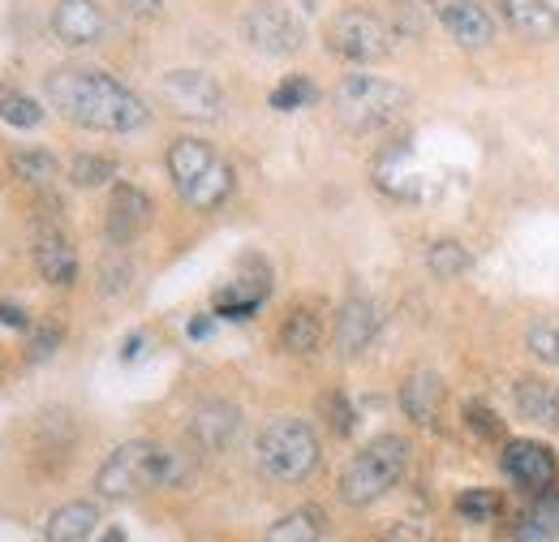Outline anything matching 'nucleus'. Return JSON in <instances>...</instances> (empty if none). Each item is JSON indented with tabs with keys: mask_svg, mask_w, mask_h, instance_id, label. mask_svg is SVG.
Returning <instances> with one entry per match:
<instances>
[{
	"mask_svg": "<svg viewBox=\"0 0 559 542\" xmlns=\"http://www.w3.org/2000/svg\"><path fill=\"white\" fill-rule=\"evenodd\" d=\"M44 95L66 121L82 126V130H95V134H134L151 121L146 99L139 91H130L121 78H112L108 69H52L44 82Z\"/></svg>",
	"mask_w": 559,
	"mask_h": 542,
	"instance_id": "f257e3e1",
	"label": "nucleus"
},
{
	"mask_svg": "<svg viewBox=\"0 0 559 542\" xmlns=\"http://www.w3.org/2000/svg\"><path fill=\"white\" fill-rule=\"evenodd\" d=\"M194 482V461L190 452H173L151 439H130L108 452V461L95 474V491L104 499H130L146 491H177Z\"/></svg>",
	"mask_w": 559,
	"mask_h": 542,
	"instance_id": "f03ea898",
	"label": "nucleus"
},
{
	"mask_svg": "<svg viewBox=\"0 0 559 542\" xmlns=\"http://www.w3.org/2000/svg\"><path fill=\"white\" fill-rule=\"evenodd\" d=\"M164 164H168L173 190L181 195V203L190 207V211H219V207L233 199L237 173H233V164L211 146L207 138H194V134L173 138Z\"/></svg>",
	"mask_w": 559,
	"mask_h": 542,
	"instance_id": "7ed1b4c3",
	"label": "nucleus"
},
{
	"mask_svg": "<svg viewBox=\"0 0 559 542\" xmlns=\"http://www.w3.org/2000/svg\"><path fill=\"white\" fill-rule=\"evenodd\" d=\"M414 95L392 82V78H374V73H349L336 91H332V113L341 121V130L357 138L383 134L392 130L405 113H409Z\"/></svg>",
	"mask_w": 559,
	"mask_h": 542,
	"instance_id": "20e7f679",
	"label": "nucleus"
},
{
	"mask_svg": "<svg viewBox=\"0 0 559 542\" xmlns=\"http://www.w3.org/2000/svg\"><path fill=\"white\" fill-rule=\"evenodd\" d=\"M409 457L414 444L405 435H379L370 439L341 474V499L349 508H370L383 495H392L401 486V478L409 474Z\"/></svg>",
	"mask_w": 559,
	"mask_h": 542,
	"instance_id": "39448f33",
	"label": "nucleus"
},
{
	"mask_svg": "<svg viewBox=\"0 0 559 542\" xmlns=\"http://www.w3.org/2000/svg\"><path fill=\"white\" fill-rule=\"evenodd\" d=\"M254 461H259V470L272 478V482H306V478L319 470V461H323V444H319V435H314L310 422H301V417H276L259 435Z\"/></svg>",
	"mask_w": 559,
	"mask_h": 542,
	"instance_id": "423d86ee",
	"label": "nucleus"
},
{
	"mask_svg": "<svg viewBox=\"0 0 559 542\" xmlns=\"http://www.w3.org/2000/svg\"><path fill=\"white\" fill-rule=\"evenodd\" d=\"M392 48H396V31L370 9H341L328 22V52L349 66H374L392 57Z\"/></svg>",
	"mask_w": 559,
	"mask_h": 542,
	"instance_id": "0eeeda50",
	"label": "nucleus"
},
{
	"mask_svg": "<svg viewBox=\"0 0 559 542\" xmlns=\"http://www.w3.org/2000/svg\"><path fill=\"white\" fill-rule=\"evenodd\" d=\"M237 31H241L246 48H254L259 57H293L306 48V22L280 0H254L241 13Z\"/></svg>",
	"mask_w": 559,
	"mask_h": 542,
	"instance_id": "6e6552de",
	"label": "nucleus"
},
{
	"mask_svg": "<svg viewBox=\"0 0 559 542\" xmlns=\"http://www.w3.org/2000/svg\"><path fill=\"white\" fill-rule=\"evenodd\" d=\"M155 99L186 121H219L224 117V86L207 69H168L155 82Z\"/></svg>",
	"mask_w": 559,
	"mask_h": 542,
	"instance_id": "1a4fd4ad",
	"label": "nucleus"
},
{
	"mask_svg": "<svg viewBox=\"0 0 559 542\" xmlns=\"http://www.w3.org/2000/svg\"><path fill=\"white\" fill-rule=\"evenodd\" d=\"M499 470L512 486H521L525 495H543L551 491L559 478L556 452L543 439H508L499 452Z\"/></svg>",
	"mask_w": 559,
	"mask_h": 542,
	"instance_id": "9d476101",
	"label": "nucleus"
},
{
	"mask_svg": "<svg viewBox=\"0 0 559 542\" xmlns=\"http://www.w3.org/2000/svg\"><path fill=\"white\" fill-rule=\"evenodd\" d=\"M426 9L439 17L448 39L465 52H487L495 44V13L483 0H426Z\"/></svg>",
	"mask_w": 559,
	"mask_h": 542,
	"instance_id": "9b49d317",
	"label": "nucleus"
},
{
	"mask_svg": "<svg viewBox=\"0 0 559 542\" xmlns=\"http://www.w3.org/2000/svg\"><path fill=\"white\" fill-rule=\"evenodd\" d=\"M31 259H35V271L57 284V288H70L78 280V250H73L70 233L52 220H39L35 224V241H31Z\"/></svg>",
	"mask_w": 559,
	"mask_h": 542,
	"instance_id": "f8f14e48",
	"label": "nucleus"
},
{
	"mask_svg": "<svg viewBox=\"0 0 559 542\" xmlns=\"http://www.w3.org/2000/svg\"><path fill=\"white\" fill-rule=\"evenodd\" d=\"M52 35L66 48H95L108 35V13L99 0H57L52 9Z\"/></svg>",
	"mask_w": 559,
	"mask_h": 542,
	"instance_id": "ddd939ff",
	"label": "nucleus"
},
{
	"mask_svg": "<svg viewBox=\"0 0 559 542\" xmlns=\"http://www.w3.org/2000/svg\"><path fill=\"white\" fill-rule=\"evenodd\" d=\"M383 328V310L370 302V297H349L341 310H336V323H332V344L341 357H361Z\"/></svg>",
	"mask_w": 559,
	"mask_h": 542,
	"instance_id": "4468645a",
	"label": "nucleus"
},
{
	"mask_svg": "<svg viewBox=\"0 0 559 542\" xmlns=\"http://www.w3.org/2000/svg\"><path fill=\"white\" fill-rule=\"evenodd\" d=\"M151 199H146V190L139 186H130V181H121L117 190H112V199H108V215H104V233H108V241L112 246H134L142 233H146V224H151Z\"/></svg>",
	"mask_w": 559,
	"mask_h": 542,
	"instance_id": "2eb2a0df",
	"label": "nucleus"
},
{
	"mask_svg": "<svg viewBox=\"0 0 559 542\" xmlns=\"http://www.w3.org/2000/svg\"><path fill=\"white\" fill-rule=\"evenodd\" d=\"M190 444L199 448V452H224V448H233L237 444V435H241V409L228 405V401H203V405L190 413Z\"/></svg>",
	"mask_w": 559,
	"mask_h": 542,
	"instance_id": "dca6fc26",
	"label": "nucleus"
},
{
	"mask_svg": "<svg viewBox=\"0 0 559 542\" xmlns=\"http://www.w3.org/2000/svg\"><path fill=\"white\" fill-rule=\"evenodd\" d=\"M495 17L530 44H556L559 39V9L551 0H495Z\"/></svg>",
	"mask_w": 559,
	"mask_h": 542,
	"instance_id": "f3484780",
	"label": "nucleus"
},
{
	"mask_svg": "<svg viewBox=\"0 0 559 542\" xmlns=\"http://www.w3.org/2000/svg\"><path fill=\"white\" fill-rule=\"evenodd\" d=\"M512 405H516V417H525L530 426L559 431V388L543 375H521L512 384Z\"/></svg>",
	"mask_w": 559,
	"mask_h": 542,
	"instance_id": "a211bd4d",
	"label": "nucleus"
},
{
	"mask_svg": "<svg viewBox=\"0 0 559 542\" xmlns=\"http://www.w3.org/2000/svg\"><path fill=\"white\" fill-rule=\"evenodd\" d=\"M401 409L409 422L418 426H435L439 413H443V379L435 370H414L405 384H401Z\"/></svg>",
	"mask_w": 559,
	"mask_h": 542,
	"instance_id": "6ab92c4d",
	"label": "nucleus"
},
{
	"mask_svg": "<svg viewBox=\"0 0 559 542\" xmlns=\"http://www.w3.org/2000/svg\"><path fill=\"white\" fill-rule=\"evenodd\" d=\"M99 526V508L86 504V499H73V504H61L48 526H44V539L48 542H86Z\"/></svg>",
	"mask_w": 559,
	"mask_h": 542,
	"instance_id": "aec40b11",
	"label": "nucleus"
},
{
	"mask_svg": "<svg viewBox=\"0 0 559 542\" xmlns=\"http://www.w3.org/2000/svg\"><path fill=\"white\" fill-rule=\"evenodd\" d=\"M319 344H323V319H319L310 306H297V310L284 315V323H280V349H284V353L310 357Z\"/></svg>",
	"mask_w": 559,
	"mask_h": 542,
	"instance_id": "412c9836",
	"label": "nucleus"
},
{
	"mask_svg": "<svg viewBox=\"0 0 559 542\" xmlns=\"http://www.w3.org/2000/svg\"><path fill=\"white\" fill-rule=\"evenodd\" d=\"M521 542H551L559 539V495L556 486L551 491H543L530 508H525V517H521Z\"/></svg>",
	"mask_w": 559,
	"mask_h": 542,
	"instance_id": "4be33fe9",
	"label": "nucleus"
},
{
	"mask_svg": "<svg viewBox=\"0 0 559 542\" xmlns=\"http://www.w3.org/2000/svg\"><path fill=\"white\" fill-rule=\"evenodd\" d=\"M9 168H13V177H22V181L35 186V190H44V186H52V181L61 177L57 155H52V151H39V146L13 151V155H9Z\"/></svg>",
	"mask_w": 559,
	"mask_h": 542,
	"instance_id": "5701e85b",
	"label": "nucleus"
},
{
	"mask_svg": "<svg viewBox=\"0 0 559 542\" xmlns=\"http://www.w3.org/2000/svg\"><path fill=\"white\" fill-rule=\"evenodd\" d=\"M263 542H323V517L319 508H293L280 521H272Z\"/></svg>",
	"mask_w": 559,
	"mask_h": 542,
	"instance_id": "b1692460",
	"label": "nucleus"
},
{
	"mask_svg": "<svg viewBox=\"0 0 559 542\" xmlns=\"http://www.w3.org/2000/svg\"><path fill=\"white\" fill-rule=\"evenodd\" d=\"M426 268H430V275H439V280H456V275H465V271L474 268V255L461 241L443 237V241H430L426 246Z\"/></svg>",
	"mask_w": 559,
	"mask_h": 542,
	"instance_id": "393cba45",
	"label": "nucleus"
},
{
	"mask_svg": "<svg viewBox=\"0 0 559 542\" xmlns=\"http://www.w3.org/2000/svg\"><path fill=\"white\" fill-rule=\"evenodd\" d=\"M0 121L13 126V130H35L44 121V108H39V99H31L22 91L0 86Z\"/></svg>",
	"mask_w": 559,
	"mask_h": 542,
	"instance_id": "a878e982",
	"label": "nucleus"
},
{
	"mask_svg": "<svg viewBox=\"0 0 559 542\" xmlns=\"http://www.w3.org/2000/svg\"><path fill=\"white\" fill-rule=\"evenodd\" d=\"M503 512V499L495 495V491H465V495H456V521H465V526H490L495 517Z\"/></svg>",
	"mask_w": 559,
	"mask_h": 542,
	"instance_id": "bb28decb",
	"label": "nucleus"
},
{
	"mask_svg": "<svg viewBox=\"0 0 559 542\" xmlns=\"http://www.w3.org/2000/svg\"><path fill=\"white\" fill-rule=\"evenodd\" d=\"M525 349H530V357L534 362H543V366H559V319H534L530 328H525Z\"/></svg>",
	"mask_w": 559,
	"mask_h": 542,
	"instance_id": "cd10ccee",
	"label": "nucleus"
},
{
	"mask_svg": "<svg viewBox=\"0 0 559 542\" xmlns=\"http://www.w3.org/2000/svg\"><path fill=\"white\" fill-rule=\"evenodd\" d=\"M117 177V160L112 155H78L70 164V181L78 190H99Z\"/></svg>",
	"mask_w": 559,
	"mask_h": 542,
	"instance_id": "c85d7f7f",
	"label": "nucleus"
},
{
	"mask_svg": "<svg viewBox=\"0 0 559 542\" xmlns=\"http://www.w3.org/2000/svg\"><path fill=\"white\" fill-rule=\"evenodd\" d=\"M314 95H319V91H314V82L293 73V78H284L276 91H272V108H276V113H297V108L314 104Z\"/></svg>",
	"mask_w": 559,
	"mask_h": 542,
	"instance_id": "c756f323",
	"label": "nucleus"
},
{
	"mask_svg": "<svg viewBox=\"0 0 559 542\" xmlns=\"http://www.w3.org/2000/svg\"><path fill=\"white\" fill-rule=\"evenodd\" d=\"M465 426H469V435H478V439H503V417L490 405H483V401H469V405H465Z\"/></svg>",
	"mask_w": 559,
	"mask_h": 542,
	"instance_id": "7c9ffc66",
	"label": "nucleus"
},
{
	"mask_svg": "<svg viewBox=\"0 0 559 542\" xmlns=\"http://www.w3.org/2000/svg\"><path fill=\"white\" fill-rule=\"evenodd\" d=\"M99 275H104V293H126V288L134 284V280H130L134 268H130V259L121 255V246H112V255L104 259V271H99Z\"/></svg>",
	"mask_w": 559,
	"mask_h": 542,
	"instance_id": "2f4dec72",
	"label": "nucleus"
},
{
	"mask_svg": "<svg viewBox=\"0 0 559 542\" xmlns=\"http://www.w3.org/2000/svg\"><path fill=\"white\" fill-rule=\"evenodd\" d=\"M323 413H328V426L345 439V435H353V426H357V413H353V405L341 397V392H332V397H323Z\"/></svg>",
	"mask_w": 559,
	"mask_h": 542,
	"instance_id": "473e14b6",
	"label": "nucleus"
},
{
	"mask_svg": "<svg viewBox=\"0 0 559 542\" xmlns=\"http://www.w3.org/2000/svg\"><path fill=\"white\" fill-rule=\"evenodd\" d=\"M57 344H61V332H57V328H44L39 337L31 340V357H35V362H44V357H52V353H57Z\"/></svg>",
	"mask_w": 559,
	"mask_h": 542,
	"instance_id": "72a5a7b5",
	"label": "nucleus"
},
{
	"mask_svg": "<svg viewBox=\"0 0 559 542\" xmlns=\"http://www.w3.org/2000/svg\"><path fill=\"white\" fill-rule=\"evenodd\" d=\"M164 4H168V0H121V9H130V13H139V17H155Z\"/></svg>",
	"mask_w": 559,
	"mask_h": 542,
	"instance_id": "f704fd0d",
	"label": "nucleus"
},
{
	"mask_svg": "<svg viewBox=\"0 0 559 542\" xmlns=\"http://www.w3.org/2000/svg\"><path fill=\"white\" fill-rule=\"evenodd\" d=\"M0 323H4V328H26V310H22V306H4V302H0Z\"/></svg>",
	"mask_w": 559,
	"mask_h": 542,
	"instance_id": "c9c22d12",
	"label": "nucleus"
},
{
	"mask_svg": "<svg viewBox=\"0 0 559 542\" xmlns=\"http://www.w3.org/2000/svg\"><path fill=\"white\" fill-rule=\"evenodd\" d=\"M142 353H146V337H142V332H134V337L126 340V349H121V362H139Z\"/></svg>",
	"mask_w": 559,
	"mask_h": 542,
	"instance_id": "e433bc0d",
	"label": "nucleus"
},
{
	"mask_svg": "<svg viewBox=\"0 0 559 542\" xmlns=\"http://www.w3.org/2000/svg\"><path fill=\"white\" fill-rule=\"evenodd\" d=\"M211 328H215V319H211V315H199V319H190V328H186V332H190V340H207Z\"/></svg>",
	"mask_w": 559,
	"mask_h": 542,
	"instance_id": "4c0bfd02",
	"label": "nucleus"
},
{
	"mask_svg": "<svg viewBox=\"0 0 559 542\" xmlns=\"http://www.w3.org/2000/svg\"><path fill=\"white\" fill-rule=\"evenodd\" d=\"M99 542H130V539H126L121 530H108V534H104V539H99Z\"/></svg>",
	"mask_w": 559,
	"mask_h": 542,
	"instance_id": "58836bf2",
	"label": "nucleus"
}]
</instances>
